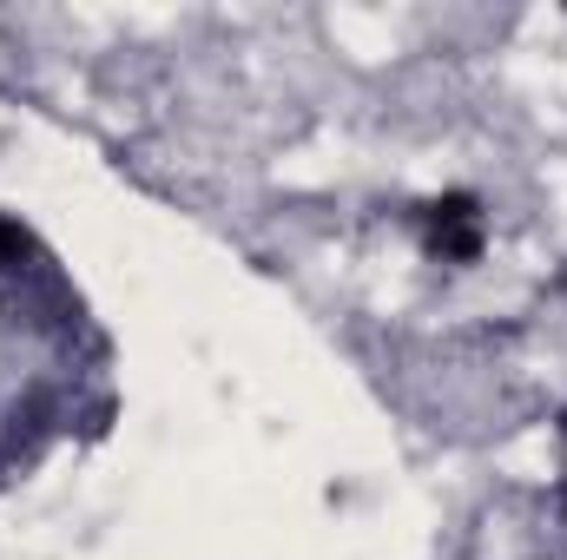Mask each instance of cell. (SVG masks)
I'll return each instance as SVG.
<instances>
[{"label":"cell","instance_id":"1","mask_svg":"<svg viewBox=\"0 0 567 560\" xmlns=\"http://www.w3.org/2000/svg\"><path fill=\"white\" fill-rule=\"evenodd\" d=\"M423 225H429V251L435 258H449V265H475L482 258V205H475V191L429 198Z\"/></svg>","mask_w":567,"mask_h":560},{"label":"cell","instance_id":"2","mask_svg":"<svg viewBox=\"0 0 567 560\" xmlns=\"http://www.w3.org/2000/svg\"><path fill=\"white\" fill-rule=\"evenodd\" d=\"M561 290H567V278H561Z\"/></svg>","mask_w":567,"mask_h":560}]
</instances>
